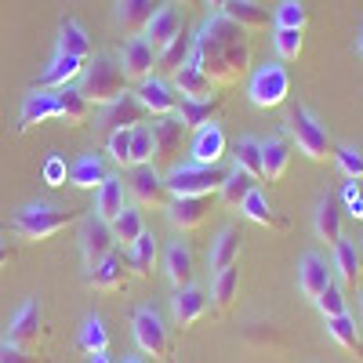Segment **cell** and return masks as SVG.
<instances>
[{
  "mask_svg": "<svg viewBox=\"0 0 363 363\" xmlns=\"http://www.w3.org/2000/svg\"><path fill=\"white\" fill-rule=\"evenodd\" d=\"M193 62L218 84H236L251 66V40L247 29H240L225 15H211L200 33L193 37Z\"/></svg>",
  "mask_w": 363,
  "mask_h": 363,
  "instance_id": "obj_1",
  "label": "cell"
},
{
  "mask_svg": "<svg viewBox=\"0 0 363 363\" xmlns=\"http://www.w3.org/2000/svg\"><path fill=\"white\" fill-rule=\"evenodd\" d=\"M77 218H80L77 211H66V207L29 203V207H22L18 215L11 218V229H15L22 240H33V244H40V240H51L55 233H62L66 225H73Z\"/></svg>",
  "mask_w": 363,
  "mask_h": 363,
  "instance_id": "obj_2",
  "label": "cell"
},
{
  "mask_svg": "<svg viewBox=\"0 0 363 363\" xmlns=\"http://www.w3.org/2000/svg\"><path fill=\"white\" fill-rule=\"evenodd\" d=\"M80 91H84V99H87L91 106H113V102L128 91V77H124V69H120V62L99 55L95 62L87 58Z\"/></svg>",
  "mask_w": 363,
  "mask_h": 363,
  "instance_id": "obj_3",
  "label": "cell"
},
{
  "mask_svg": "<svg viewBox=\"0 0 363 363\" xmlns=\"http://www.w3.org/2000/svg\"><path fill=\"white\" fill-rule=\"evenodd\" d=\"M167 182V193L171 196H215L225 182V171L215 167H203V164H178L164 174Z\"/></svg>",
  "mask_w": 363,
  "mask_h": 363,
  "instance_id": "obj_4",
  "label": "cell"
},
{
  "mask_svg": "<svg viewBox=\"0 0 363 363\" xmlns=\"http://www.w3.org/2000/svg\"><path fill=\"white\" fill-rule=\"evenodd\" d=\"M291 138L298 145V153H306L313 164H323L330 157V135L306 106H298L291 113Z\"/></svg>",
  "mask_w": 363,
  "mask_h": 363,
  "instance_id": "obj_5",
  "label": "cell"
},
{
  "mask_svg": "<svg viewBox=\"0 0 363 363\" xmlns=\"http://www.w3.org/2000/svg\"><path fill=\"white\" fill-rule=\"evenodd\" d=\"M131 330H135V342L142 349V356H153V359H171L174 342H171V330L164 327V320L153 309H138L131 316Z\"/></svg>",
  "mask_w": 363,
  "mask_h": 363,
  "instance_id": "obj_6",
  "label": "cell"
},
{
  "mask_svg": "<svg viewBox=\"0 0 363 363\" xmlns=\"http://www.w3.org/2000/svg\"><path fill=\"white\" fill-rule=\"evenodd\" d=\"M247 95L258 109H277L280 102H287L291 95V77L280 62H265L262 69H255L251 77V87H247Z\"/></svg>",
  "mask_w": 363,
  "mask_h": 363,
  "instance_id": "obj_7",
  "label": "cell"
},
{
  "mask_svg": "<svg viewBox=\"0 0 363 363\" xmlns=\"http://www.w3.org/2000/svg\"><path fill=\"white\" fill-rule=\"evenodd\" d=\"M128 193H131V200H135L138 211H164V207L171 203V200H167V196H171V193H167V182H164V174H160L153 164L131 171Z\"/></svg>",
  "mask_w": 363,
  "mask_h": 363,
  "instance_id": "obj_8",
  "label": "cell"
},
{
  "mask_svg": "<svg viewBox=\"0 0 363 363\" xmlns=\"http://www.w3.org/2000/svg\"><path fill=\"white\" fill-rule=\"evenodd\" d=\"M48 338V323H44V309H40V301H26V306L15 313L11 327H8V342L18 345V349H29V352H37Z\"/></svg>",
  "mask_w": 363,
  "mask_h": 363,
  "instance_id": "obj_9",
  "label": "cell"
},
{
  "mask_svg": "<svg viewBox=\"0 0 363 363\" xmlns=\"http://www.w3.org/2000/svg\"><path fill=\"white\" fill-rule=\"evenodd\" d=\"M113 251H116L113 225L102 222L99 215L84 218V225H80V255H84V265H87V269H95V265L106 262Z\"/></svg>",
  "mask_w": 363,
  "mask_h": 363,
  "instance_id": "obj_10",
  "label": "cell"
},
{
  "mask_svg": "<svg viewBox=\"0 0 363 363\" xmlns=\"http://www.w3.org/2000/svg\"><path fill=\"white\" fill-rule=\"evenodd\" d=\"M153 138H157L153 167L157 171L178 167V153H182V142H186V124H182L178 116H160V120H153Z\"/></svg>",
  "mask_w": 363,
  "mask_h": 363,
  "instance_id": "obj_11",
  "label": "cell"
},
{
  "mask_svg": "<svg viewBox=\"0 0 363 363\" xmlns=\"http://www.w3.org/2000/svg\"><path fill=\"white\" fill-rule=\"evenodd\" d=\"M145 116H149V109L142 106V99L135 95V91H124V95H120L113 106H106L99 128L106 135H113V131H135V128L145 124Z\"/></svg>",
  "mask_w": 363,
  "mask_h": 363,
  "instance_id": "obj_12",
  "label": "cell"
},
{
  "mask_svg": "<svg viewBox=\"0 0 363 363\" xmlns=\"http://www.w3.org/2000/svg\"><path fill=\"white\" fill-rule=\"evenodd\" d=\"M157 48L153 44H149L145 37H131L124 48H120V58H116V62H120V69H124V77L128 80H149V77H153V69H157Z\"/></svg>",
  "mask_w": 363,
  "mask_h": 363,
  "instance_id": "obj_13",
  "label": "cell"
},
{
  "mask_svg": "<svg viewBox=\"0 0 363 363\" xmlns=\"http://www.w3.org/2000/svg\"><path fill=\"white\" fill-rule=\"evenodd\" d=\"M167 211V222L178 233H193L207 222V211H211V196H171Z\"/></svg>",
  "mask_w": 363,
  "mask_h": 363,
  "instance_id": "obj_14",
  "label": "cell"
},
{
  "mask_svg": "<svg viewBox=\"0 0 363 363\" xmlns=\"http://www.w3.org/2000/svg\"><path fill=\"white\" fill-rule=\"evenodd\" d=\"M135 95L142 99V106L149 109V116H157V120H160V116H174V113H178V91H174L167 80H160V77L142 80Z\"/></svg>",
  "mask_w": 363,
  "mask_h": 363,
  "instance_id": "obj_15",
  "label": "cell"
},
{
  "mask_svg": "<svg viewBox=\"0 0 363 363\" xmlns=\"http://www.w3.org/2000/svg\"><path fill=\"white\" fill-rule=\"evenodd\" d=\"M87 284L95 291H106V294H120L128 287V262L120 251H113L106 262H99L95 269H87Z\"/></svg>",
  "mask_w": 363,
  "mask_h": 363,
  "instance_id": "obj_16",
  "label": "cell"
},
{
  "mask_svg": "<svg viewBox=\"0 0 363 363\" xmlns=\"http://www.w3.org/2000/svg\"><path fill=\"white\" fill-rule=\"evenodd\" d=\"M182 29H186V18H182V11H178L174 4H160L157 15H153V22L145 26V33H142V37L153 44L157 51H164V48L182 33Z\"/></svg>",
  "mask_w": 363,
  "mask_h": 363,
  "instance_id": "obj_17",
  "label": "cell"
},
{
  "mask_svg": "<svg viewBox=\"0 0 363 363\" xmlns=\"http://www.w3.org/2000/svg\"><path fill=\"white\" fill-rule=\"evenodd\" d=\"M58 116V102H55V91H44V87H33L22 102V113H18V131H29L44 124V120Z\"/></svg>",
  "mask_w": 363,
  "mask_h": 363,
  "instance_id": "obj_18",
  "label": "cell"
},
{
  "mask_svg": "<svg viewBox=\"0 0 363 363\" xmlns=\"http://www.w3.org/2000/svg\"><path fill=\"white\" fill-rule=\"evenodd\" d=\"M157 8H160L157 0H120V8H116V26L124 29L128 37H142L145 26L153 22Z\"/></svg>",
  "mask_w": 363,
  "mask_h": 363,
  "instance_id": "obj_19",
  "label": "cell"
},
{
  "mask_svg": "<svg viewBox=\"0 0 363 363\" xmlns=\"http://www.w3.org/2000/svg\"><path fill=\"white\" fill-rule=\"evenodd\" d=\"M218 15H225V18L236 22L240 29H247V33H262V29L272 26L269 11H265L262 4H255V0H225V8H222Z\"/></svg>",
  "mask_w": 363,
  "mask_h": 363,
  "instance_id": "obj_20",
  "label": "cell"
},
{
  "mask_svg": "<svg viewBox=\"0 0 363 363\" xmlns=\"http://www.w3.org/2000/svg\"><path fill=\"white\" fill-rule=\"evenodd\" d=\"M203 316H207V294L203 291H196V287L174 291V327L178 330H189Z\"/></svg>",
  "mask_w": 363,
  "mask_h": 363,
  "instance_id": "obj_21",
  "label": "cell"
},
{
  "mask_svg": "<svg viewBox=\"0 0 363 363\" xmlns=\"http://www.w3.org/2000/svg\"><path fill=\"white\" fill-rule=\"evenodd\" d=\"M330 284H335V280H330V269H327V262L320 255H306V258H301V265H298V287H301V294L316 301Z\"/></svg>",
  "mask_w": 363,
  "mask_h": 363,
  "instance_id": "obj_22",
  "label": "cell"
},
{
  "mask_svg": "<svg viewBox=\"0 0 363 363\" xmlns=\"http://www.w3.org/2000/svg\"><path fill=\"white\" fill-rule=\"evenodd\" d=\"M222 109V99L215 95V99H182L178 102V120L186 124V131H200V128H207V124H215V113Z\"/></svg>",
  "mask_w": 363,
  "mask_h": 363,
  "instance_id": "obj_23",
  "label": "cell"
},
{
  "mask_svg": "<svg viewBox=\"0 0 363 363\" xmlns=\"http://www.w3.org/2000/svg\"><path fill=\"white\" fill-rule=\"evenodd\" d=\"M222 157H225V131H222L218 124L200 128V131H196V138H193V164L215 167Z\"/></svg>",
  "mask_w": 363,
  "mask_h": 363,
  "instance_id": "obj_24",
  "label": "cell"
},
{
  "mask_svg": "<svg viewBox=\"0 0 363 363\" xmlns=\"http://www.w3.org/2000/svg\"><path fill=\"white\" fill-rule=\"evenodd\" d=\"M174 91L182 99H215V80L189 58V62L174 73Z\"/></svg>",
  "mask_w": 363,
  "mask_h": 363,
  "instance_id": "obj_25",
  "label": "cell"
},
{
  "mask_svg": "<svg viewBox=\"0 0 363 363\" xmlns=\"http://www.w3.org/2000/svg\"><path fill=\"white\" fill-rule=\"evenodd\" d=\"M84 58H73V55H55L51 58V66L40 73V84L37 87H44V91H58V87H69V80H77L80 73H84Z\"/></svg>",
  "mask_w": 363,
  "mask_h": 363,
  "instance_id": "obj_26",
  "label": "cell"
},
{
  "mask_svg": "<svg viewBox=\"0 0 363 363\" xmlns=\"http://www.w3.org/2000/svg\"><path fill=\"white\" fill-rule=\"evenodd\" d=\"M91 51H95V44H91L87 29L77 18H62V26H58V55H73V58L87 62Z\"/></svg>",
  "mask_w": 363,
  "mask_h": 363,
  "instance_id": "obj_27",
  "label": "cell"
},
{
  "mask_svg": "<svg viewBox=\"0 0 363 363\" xmlns=\"http://www.w3.org/2000/svg\"><path fill=\"white\" fill-rule=\"evenodd\" d=\"M55 102H58V120H66L69 128L87 124L91 102L84 99V91H80V87H58V91H55Z\"/></svg>",
  "mask_w": 363,
  "mask_h": 363,
  "instance_id": "obj_28",
  "label": "cell"
},
{
  "mask_svg": "<svg viewBox=\"0 0 363 363\" xmlns=\"http://www.w3.org/2000/svg\"><path fill=\"white\" fill-rule=\"evenodd\" d=\"M262 186V182L255 178V174H247V171H240V167H233L229 174H225V182H222V203L225 207H244V200L255 193Z\"/></svg>",
  "mask_w": 363,
  "mask_h": 363,
  "instance_id": "obj_29",
  "label": "cell"
},
{
  "mask_svg": "<svg viewBox=\"0 0 363 363\" xmlns=\"http://www.w3.org/2000/svg\"><path fill=\"white\" fill-rule=\"evenodd\" d=\"M124 207H128V200H124V182L109 174V178L102 182V189L95 193V215H99L102 222H113Z\"/></svg>",
  "mask_w": 363,
  "mask_h": 363,
  "instance_id": "obj_30",
  "label": "cell"
},
{
  "mask_svg": "<svg viewBox=\"0 0 363 363\" xmlns=\"http://www.w3.org/2000/svg\"><path fill=\"white\" fill-rule=\"evenodd\" d=\"M124 262H128V269L135 272V277H149V272H153V265H157V236L145 229V233L135 240V247L124 251Z\"/></svg>",
  "mask_w": 363,
  "mask_h": 363,
  "instance_id": "obj_31",
  "label": "cell"
},
{
  "mask_svg": "<svg viewBox=\"0 0 363 363\" xmlns=\"http://www.w3.org/2000/svg\"><path fill=\"white\" fill-rule=\"evenodd\" d=\"M287 164H291V145L287 138H269L262 142V171H265V182H280L287 174Z\"/></svg>",
  "mask_w": 363,
  "mask_h": 363,
  "instance_id": "obj_32",
  "label": "cell"
},
{
  "mask_svg": "<svg viewBox=\"0 0 363 363\" xmlns=\"http://www.w3.org/2000/svg\"><path fill=\"white\" fill-rule=\"evenodd\" d=\"M109 178V171H106V164L99 160V157H80L73 167H69V186L73 189H102V182Z\"/></svg>",
  "mask_w": 363,
  "mask_h": 363,
  "instance_id": "obj_33",
  "label": "cell"
},
{
  "mask_svg": "<svg viewBox=\"0 0 363 363\" xmlns=\"http://www.w3.org/2000/svg\"><path fill=\"white\" fill-rule=\"evenodd\" d=\"M236 291H240V269L229 265L222 272H215V280H211V298H215V313L225 316L236 301Z\"/></svg>",
  "mask_w": 363,
  "mask_h": 363,
  "instance_id": "obj_34",
  "label": "cell"
},
{
  "mask_svg": "<svg viewBox=\"0 0 363 363\" xmlns=\"http://www.w3.org/2000/svg\"><path fill=\"white\" fill-rule=\"evenodd\" d=\"M207 262H211V272H222V269H229V265L240 262V233H236L233 225L218 233V240L211 244Z\"/></svg>",
  "mask_w": 363,
  "mask_h": 363,
  "instance_id": "obj_35",
  "label": "cell"
},
{
  "mask_svg": "<svg viewBox=\"0 0 363 363\" xmlns=\"http://www.w3.org/2000/svg\"><path fill=\"white\" fill-rule=\"evenodd\" d=\"M240 211H244V215H247V218H251L255 225L277 229V233H284V229L291 225V222H287L284 215H277V211H272V203H269V200H265V196H262L258 189H255V193H251V196L244 200V207H240Z\"/></svg>",
  "mask_w": 363,
  "mask_h": 363,
  "instance_id": "obj_36",
  "label": "cell"
},
{
  "mask_svg": "<svg viewBox=\"0 0 363 363\" xmlns=\"http://www.w3.org/2000/svg\"><path fill=\"white\" fill-rule=\"evenodd\" d=\"M109 225H113V236H116V247H124V251L135 247V240L145 233V222H142V211L138 207H124Z\"/></svg>",
  "mask_w": 363,
  "mask_h": 363,
  "instance_id": "obj_37",
  "label": "cell"
},
{
  "mask_svg": "<svg viewBox=\"0 0 363 363\" xmlns=\"http://www.w3.org/2000/svg\"><path fill=\"white\" fill-rule=\"evenodd\" d=\"M167 280L174 284V291L189 287V280H193V251L182 240L167 247Z\"/></svg>",
  "mask_w": 363,
  "mask_h": 363,
  "instance_id": "obj_38",
  "label": "cell"
},
{
  "mask_svg": "<svg viewBox=\"0 0 363 363\" xmlns=\"http://www.w3.org/2000/svg\"><path fill=\"white\" fill-rule=\"evenodd\" d=\"M316 233H320V240H327L330 247L342 244V211H338L335 196H327L320 203V211H316Z\"/></svg>",
  "mask_w": 363,
  "mask_h": 363,
  "instance_id": "obj_39",
  "label": "cell"
},
{
  "mask_svg": "<svg viewBox=\"0 0 363 363\" xmlns=\"http://www.w3.org/2000/svg\"><path fill=\"white\" fill-rule=\"evenodd\" d=\"M189 55H193V37L186 33V29H182V33H178V37H174V40L157 55V66H160L164 73H171V77H174L182 66L189 62Z\"/></svg>",
  "mask_w": 363,
  "mask_h": 363,
  "instance_id": "obj_40",
  "label": "cell"
},
{
  "mask_svg": "<svg viewBox=\"0 0 363 363\" xmlns=\"http://www.w3.org/2000/svg\"><path fill=\"white\" fill-rule=\"evenodd\" d=\"M327 335L335 338L345 352H352L356 359H363V335L356 330V323L349 320V313H345V316H335V320H327Z\"/></svg>",
  "mask_w": 363,
  "mask_h": 363,
  "instance_id": "obj_41",
  "label": "cell"
},
{
  "mask_svg": "<svg viewBox=\"0 0 363 363\" xmlns=\"http://www.w3.org/2000/svg\"><path fill=\"white\" fill-rule=\"evenodd\" d=\"M233 157H236V167L240 171H247L258 182H265V171H262V142L258 138H240L236 149H233Z\"/></svg>",
  "mask_w": 363,
  "mask_h": 363,
  "instance_id": "obj_42",
  "label": "cell"
},
{
  "mask_svg": "<svg viewBox=\"0 0 363 363\" xmlns=\"http://www.w3.org/2000/svg\"><path fill=\"white\" fill-rule=\"evenodd\" d=\"M157 157V138H153V124H142L131 131V167H145Z\"/></svg>",
  "mask_w": 363,
  "mask_h": 363,
  "instance_id": "obj_43",
  "label": "cell"
},
{
  "mask_svg": "<svg viewBox=\"0 0 363 363\" xmlns=\"http://www.w3.org/2000/svg\"><path fill=\"white\" fill-rule=\"evenodd\" d=\"M87 356H95V352H106V345H109V335H106V323L99 320V316H87L84 320V327H80V342H77Z\"/></svg>",
  "mask_w": 363,
  "mask_h": 363,
  "instance_id": "obj_44",
  "label": "cell"
},
{
  "mask_svg": "<svg viewBox=\"0 0 363 363\" xmlns=\"http://www.w3.org/2000/svg\"><path fill=\"white\" fill-rule=\"evenodd\" d=\"M272 26L277 29H306L309 26V11L301 0H284V4L277 8V15H272Z\"/></svg>",
  "mask_w": 363,
  "mask_h": 363,
  "instance_id": "obj_45",
  "label": "cell"
},
{
  "mask_svg": "<svg viewBox=\"0 0 363 363\" xmlns=\"http://www.w3.org/2000/svg\"><path fill=\"white\" fill-rule=\"evenodd\" d=\"M301 33H306V29H277V37H272V44H277V55L284 58V62H294V58L301 55V48H306Z\"/></svg>",
  "mask_w": 363,
  "mask_h": 363,
  "instance_id": "obj_46",
  "label": "cell"
},
{
  "mask_svg": "<svg viewBox=\"0 0 363 363\" xmlns=\"http://www.w3.org/2000/svg\"><path fill=\"white\" fill-rule=\"evenodd\" d=\"M335 265H338V272H342L345 284H356V280H359V255H356L352 244H345V240L335 247Z\"/></svg>",
  "mask_w": 363,
  "mask_h": 363,
  "instance_id": "obj_47",
  "label": "cell"
},
{
  "mask_svg": "<svg viewBox=\"0 0 363 363\" xmlns=\"http://www.w3.org/2000/svg\"><path fill=\"white\" fill-rule=\"evenodd\" d=\"M335 160H338V171L349 182H363V153H359V149L342 145V149H335Z\"/></svg>",
  "mask_w": 363,
  "mask_h": 363,
  "instance_id": "obj_48",
  "label": "cell"
},
{
  "mask_svg": "<svg viewBox=\"0 0 363 363\" xmlns=\"http://www.w3.org/2000/svg\"><path fill=\"white\" fill-rule=\"evenodd\" d=\"M316 306H320V313H323V320H335V316H345L349 309H345V294L330 284L320 298H316Z\"/></svg>",
  "mask_w": 363,
  "mask_h": 363,
  "instance_id": "obj_49",
  "label": "cell"
},
{
  "mask_svg": "<svg viewBox=\"0 0 363 363\" xmlns=\"http://www.w3.org/2000/svg\"><path fill=\"white\" fill-rule=\"evenodd\" d=\"M109 157L120 167H131V131H113L109 135Z\"/></svg>",
  "mask_w": 363,
  "mask_h": 363,
  "instance_id": "obj_50",
  "label": "cell"
},
{
  "mask_svg": "<svg viewBox=\"0 0 363 363\" xmlns=\"http://www.w3.org/2000/svg\"><path fill=\"white\" fill-rule=\"evenodd\" d=\"M0 363H48V356L29 352V349H18V345L4 342V345H0Z\"/></svg>",
  "mask_w": 363,
  "mask_h": 363,
  "instance_id": "obj_51",
  "label": "cell"
},
{
  "mask_svg": "<svg viewBox=\"0 0 363 363\" xmlns=\"http://www.w3.org/2000/svg\"><path fill=\"white\" fill-rule=\"evenodd\" d=\"M44 182H48V186H62V182H69V167H66L62 157H51L44 164Z\"/></svg>",
  "mask_w": 363,
  "mask_h": 363,
  "instance_id": "obj_52",
  "label": "cell"
},
{
  "mask_svg": "<svg viewBox=\"0 0 363 363\" xmlns=\"http://www.w3.org/2000/svg\"><path fill=\"white\" fill-rule=\"evenodd\" d=\"M345 211H349V218L363 222V193H359L356 200H345Z\"/></svg>",
  "mask_w": 363,
  "mask_h": 363,
  "instance_id": "obj_53",
  "label": "cell"
},
{
  "mask_svg": "<svg viewBox=\"0 0 363 363\" xmlns=\"http://www.w3.org/2000/svg\"><path fill=\"white\" fill-rule=\"evenodd\" d=\"M11 258H15V251H11L8 244H0V269H4V265H8Z\"/></svg>",
  "mask_w": 363,
  "mask_h": 363,
  "instance_id": "obj_54",
  "label": "cell"
},
{
  "mask_svg": "<svg viewBox=\"0 0 363 363\" xmlns=\"http://www.w3.org/2000/svg\"><path fill=\"white\" fill-rule=\"evenodd\" d=\"M207 8H211V11H215V15H218V11L225 8V0H207Z\"/></svg>",
  "mask_w": 363,
  "mask_h": 363,
  "instance_id": "obj_55",
  "label": "cell"
},
{
  "mask_svg": "<svg viewBox=\"0 0 363 363\" xmlns=\"http://www.w3.org/2000/svg\"><path fill=\"white\" fill-rule=\"evenodd\" d=\"M87 363H109V356L106 352H95V356H87Z\"/></svg>",
  "mask_w": 363,
  "mask_h": 363,
  "instance_id": "obj_56",
  "label": "cell"
},
{
  "mask_svg": "<svg viewBox=\"0 0 363 363\" xmlns=\"http://www.w3.org/2000/svg\"><path fill=\"white\" fill-rule=\"evenodd\" d=\"M124 363H145V359H142V356H128Z\"/></svg>",
  "mask_w": 363,
  "mask_h": 363,
  "instance_id": "obj_57",
  "label": "cell"
},
{
  "mask_svg": "<svg viewBox=\"0 0 363 363\" xmlns=\"http://www.w3.org/2000/svg\"><path fill=\"white\" fill-rule=\"evenodd\" d=\"M359 55H363V33H359Z\"/></svg>",
  "mask_w": 363,
  "mask_h": 363,
  "instance_id": "obj_58",
  "label": "cell"
},
{
  "mask_svg": "<svg viewBox=\"0 0 363 363\" xmlns=\"http://www.w3.org/2000/svg\"><path fill=\"white\" fill-rule=\"evenodd\" d=\"M186 4H196V0H186Z\"/></svg>",
  "mask_w": 363,
  "mask_h": 363,
  "instance_id": "obj_59",
  "label": "cell"
}]
</instances>
